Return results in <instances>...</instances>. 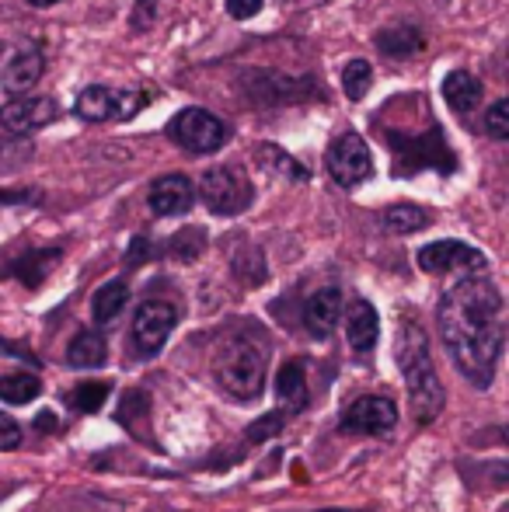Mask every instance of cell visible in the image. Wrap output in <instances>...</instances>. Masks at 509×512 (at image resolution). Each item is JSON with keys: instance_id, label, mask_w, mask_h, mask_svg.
Here are the masks:
<instances>
[{"instance_id": "1", "label": "cell", "mask_w": 509, "mask_h": 512, "mask_svg": "<svg viewBox=\"0 0 509 512\" xmlns=\"http://www.w3.org/2000/svg\"><path fill=\"white\" fill-rule=\"evenodd\" d=\"M443 349L471 387H492L506 345V304L496 283L471 272L454 283L436 307Z\"/></svg>"}, {"instance_id": "2", "label": "cell", "mask_w": 509, "mask_h": 512, "mask_svg": "<svg viewBox=\"0 0 509 512\" xmlns=\"http://www.w3.org/2000/svg\"><path fill=\"white\" fill-rule=\"evenodd\" d=\"M394 359H398V370H401V377H405L415 422L429 425L443 411V405H447V394H443L440 373H436L433 356H429L426 331H422L415 321L401 324L398 345H394Z\"/></svg>"}, {"instance_id": "3", "label": "cell", "mask_w": 509, "mask_h": 512, "mask_svg": "<svg viewBox=\"0 0 509 512\" xmlns=\"http://www.w3.org/2000/svg\"><path fill=\"white\" fill-rule=\"evenodd\" d=\"M265 370H269V342L255 331L231 335L213 356V380L234 401H255L265 387Z\"/></svg>"}, {"instance_id": "4", "label": "cell", "mask_w": 509, "mask_h": 512, "mask_svg": "<svg viewBox=\"0 0 509 512\" xmlns=\"http://www.w3.org/2000/svg\"><path fill=\"white\" fill-rule=\"evenodd\" d=\"M168 136L189 154H217L227 143V126L206 108H182L171 119Z\"/></svg>"}, {"instance_id": "5", "label": "cell", "mask_w": 509, "mask_h": 512, "mask_svg": "<svg viewBox=\"0 0 509 512\" xmlns=\"http://www.w3.org/2000/svg\"><path fill=\"white\" fill-rule=\"evenodd\" d=\"M325 168L332 175L335 185L342 189H356L363 185L370 175H374V157H370V147L360 133H342L332 140L325 154Z\"/></svg>"}, {"instance_id": "6", "label": "cell", "mask_w": 509, "mask_h": 512, "mask_svg": "<svg viewBox=\"0 0 509 512\" xmlns=\"http://www.w3.org/2000/svg\"><path fill=\"white\" fill-rule=\"evenodd\" d=\"M199 196L210 213L238 216L252 206V185L241 168H210L199 182Z\"/></svg>"}, {"instance_id": "7", "label": "cell", "mask_w": 509, "mask_h": 512, "mask_svg": "<svg viewBox=\"0 0 509 512\" xmlns=\"http://www.w3.org/2000/svg\"><path fill=\"white\" fill-rule=\"evenodd\" d=\"M175 321V307L164 304V300H147V304L136 307L133 324H129V342H133L136 356L154 359L171 338V331H175Z\"/></svg>"}, {"instance_id": "8", "label": "cell", "mask_w": 509, "mask_h": 512, "mask_svg": "<svg viewBox=\"0 0 509 512\" xmlns=\"http://www.w3.org/2000/svg\"><path fill=\"white\" fill-rule=\"evenodd\" d=\"M147 102H150V95H143V91H129V88L116 91V88L95 84V88H84L81 95H77L74 112L88 122H109V119H129V115H136Z\"/></svg>"}, {"instance_id": "9", "label": "cell", "mask_w": 509, "mask_h": 512, "mask_svg": "<svg viewBox=\"0 0 509 512\" xmlns=\"http://www.w3.org/2000/svg\"><path fill=\"white\" fill-rule=\"evenodd\" d=\"M394 425H398V408L381 394H363L339 418V432H356V436H387Z\"/></svg>"}, {"instance_id": "10", "label": "cell", "mask_w": 509, "mask_h": 512, "mask_svg": "<svg viewBox=\"0 0 509 512\" xmlns=\"http://www.w3.org/2000/svg\"><path fill=\"white\" fill-rule=\"evenodd\" d=\"M422 272L429 276H450V272H482L485 255L464 241H433L415 255Z\"/></svg>"}, {"instance_id": "11", "label": "cell", "mask_w": 509, "mask_h": 512, "mask_svg": "<svg viewBox=\"0 0 509 512\" xmlns=\"http://www.w3.org/2000/svg\"><path fill=\"white\" fill-rule=\"evenodd\" d=\"M56 115H60L56 102L42 95L11 98V102L0 108V122H4V129H11V133H35V129L49 126Z\"/></svg>"}, {"instance_id": "12", "label": "cell", "mask_w": 509, "mask_h": 512, "mask_svg": "<svg viewBox=\"0 0 509 512\" xmlns=\"http://www.w3.org/2000/svg\"><path fill=\"white\" fill-rule=\"evenodd\" d=\"M147 203L157 216H185L196 206V185L185 175H164L150 185Z\"/></svg>"}, {"instance_id": "13", "label": "cell", "mask_w": 509, "mask_h": 512, "mask_svg": "<svg viewBox=\"0 0 509 512\" xmlns=\"http://www.w3.org/2000/svg\"><path fill=\"white\" fill-rule=\"evenodd\" d=\"M339 321H342V290L325 286V290H318L314 297H307V304H304L307 335L318 338V342H325V338L339 328Z\"/></svg>"}, {"instance_id": "14", "label": "cell", "mask_w": 509, "mask_h": 512, "mask_svg": "<svg viewBox=\"0 0 509 512\" xmlns=\"http://www.w3.org/2000/svg\"><path fill=\"white\" fill-rule=\"evenodd\" d=\"M346 338L356 356H367L381 338V314L370 300H353L346 307Z\"/></svg>"}, {"instance_id": "15", "label": "cell", "mask_w": 509, "mask_h": 512, "mask_svg": "<svg viewBox=\"0 0 509 512\" xmlns=\"http://www.w3.org/2000/svg\"><path fill=\"white\" fill-rule=\"evenodd\" d=\"M276 394H279V405H283L286 415H300V411L311 405V387H307L304 359H290V363L279 370Z\"/></svg>"}, {"instance_id": "16", "label": "cell", "mask_w": 509, "mask_h": 512, "mask_svg": "<svg viewBox=\"0 0 509 512\" xmlns=\"http://www.w3.org/2000/svg\"><path fill=\"white\" fill-rule=\"evenodd\" d=\"M67 363L74 370H98L109 363V342H105L102 328H81L67 345Z\"/></svg>"}, {"instance_id": "17", "label": "cell", "mask_w": 509, "mask_h": 512, "mask_svg": "<svg viewBox=\"0 0 509 512\" xmlns=\"http://www.w3.org/2000/svg\"><path fill=\"white\" fill-rule=\"evenodd\" d=\"M42 70H46V60H42L39 49H21V53H14L11 60H7L4 88L14 91V95H25L28 88H35V84H39Z\"/></svg>"}, {"instance_id": "18", "label": "cell", "mask_w": 509, "mask_h": 512, "mask_svg": "<svg viewBox=\"0 0 509 512\" xmlns=\"http://www.w3.org/2000/svg\"><path fill=\"white\" fill-rule=\"evenodd\" d=\"M482 95H485L482 81L471 77L468 70H454V74H447V81H443V98H447V105L461 115L475 112V108L482 105Z\"/></svg>"}, {"instance_id": "19", "label": "cell", "mask_w": 509, "mask_h": 512, "mask_svg": "<svg viewBox=\"0 0 509 512\" xmlns=\"http://www.w3.org/2000/svg\"><path fill=\"white\" fill-rule=\"evenodd\" d=\"M126 304H129V286L123 279H112L91 300V317H95L98 328H112L119 321V314L126 310Z\"/></svg>"}, {"instance_id": "20", "label": "cell", "mask_w": 509, "mask_h": 512, "mask_svg": "<svg viewBox=\"0 0 509 512\" xmlns=\"http://www.w3.org/2000/svg\"><path fill=\"white\" fill-rule=\"evenodd\" d=\"M42 394V384L35 373H7L0 377V401L7 405H28Z\"/></svg>"}, {"instance_id": "21", "label": "cell", "mask_w": 509, "mask_h": 512, "mask_svg": "<svg viewBox=\"0 0 509 512\" xmlns=\"http://www.w3.org/2000/svg\"><path fill=\"white\" fill-rule=\"evenodd\" d=\"M381 220L391 234H415V230H422L429 223V213L412 203H398V206H387Z\"/></svg>"}, {"instance_id": "22", "label": "cell", "mask_w": 509, "mask_h": 512, "mask_svg": "<svg viewBox=\"0 0 509 512\" xmlns=\"http://www.w3.org/2000/svg\"><path fill=\"white\" fill-rule=\"evenodd\" d=\"M377 46H381L384 56H412L419 53L422 46H426V39H422L419 28H387L381 32V39H377Z\"/></svg>"}, {"instance_id": "23", "label": "cell", "mask_w": 509, "mask_h": 512, "mask_svg": "<svg viewBox=\"0 0 509 512\" xmlns=\"http://www.w3.org/2000/svg\"><path fill=\"white\" fill-rule=\"evenodd\" d=\"M370 84H374V70H370L367 60H349L342 67V91H346V98H353V102L367 98Z\"/></svg>"}, {"instance_id": "24", "label": "cell", "mask_w": 509, "mask_h": 512, "mask_svg": "<svg viewBox=\"0 0 509 512\" xmlns=\"http://www.w3.org/2000/svg\"><path fill=\"white\" fill-rule=\"evenodd\" d=\"M109 394H112V387L105 384V380H84V384L77 387L74 394H70V408H74V411H84V415H88V411H98V408H102Z\"/></svg>"}, {"instance_id": "25", "label": "cell", "mask_w": 509, "mask_h": 512, "mask_svg": "<svg viewBox=\"0 0 509 512\" xmlns=\"http://www.w3.org/2000/svg\"><path fill=\"white\" fill-rule=\"evenodd\" d=\"M485 133L492 136V140H509V102H496L485 112Z\"/></svg>"}, {"instance_id": "26", "label": "cell", "mask_w": 509, "mask_h": 512, "mask_svg": "<svg viewBox=\"0 0 509 512\" xmlns=\"http://www.w3.org/2000/svg\"><path fill=\"white\" fill-rule=\"evenodd\" d=\"M283 418H286V411L279 408V411H272V415H265L262 422L248 425V439H252V443H262V439L276 436V432L283 429Z\"/></svg>"}, {"instance_id": "27", "label": "cell", "mask_w": 509, "mask_h": 512, "mask_svg": "<svg viewBox=\"0 0 509 512\" xmlns=\"http://www.w3.org/2000/svg\"><path fill=\"white\" fill-rule=\"evenodd\" d=\"M203 244H206V237L199 234V230H185L182 237H175V241H171V255H178V258H185V262H189V258L199 255V248H203Z\"/></svg>"}, {"instance_id": "28", "label": "cell", "mask_w": 509, "mask_h": 512, "mask_svg": "<svg viewBox=\"0 0 509 512\" xmlns=\"http://www.w3.org/2000/svg\"><path fill=\"white\" fill-rule=\"evenodd\" d=\"M18 446H21L18 418H11L7 411H0V453H4V450H18Z\"/></svg>"}, {"instance_id": "29", "label": "cell", "mask_w": 509, "mask_h": 512, "mask_svg": "<svg viewBox=\"0 0 509 512\" xmlns=\"http://www.w3.org/2000/svg\"><path fill=\"white\" fill-rule=\"evenodd\" d=\"M262 4L265 0H227V14H231L234 21H248L262 11Z\"/></svg>"}, {"instance_id": "30", "label": "cell", "mask_w": 509, "mask_h": 512, "mask_svg": "<svg viewBox=\"0 0 509 512\" xmlns=\"http://www.w3.org/2000/svg\"><path fill=\"white\" fill-rule=\"evenodd\" d=\"M32 7H53V4H60V0H28Z\"/></svg>"}, {"instance_id": "31", "label": "cell", "mask_w": 509, "mask_h": 512, "mask_svg": "<svg viewBox=\"0 0 509 512\" xmlns=\"http://www.w3.org/2000/svg\"><path fill=\"white\" fill-rule=\"evenodd\" d=\"M325 512H353V509H325Z\"/></svg>"}]
</instances>
